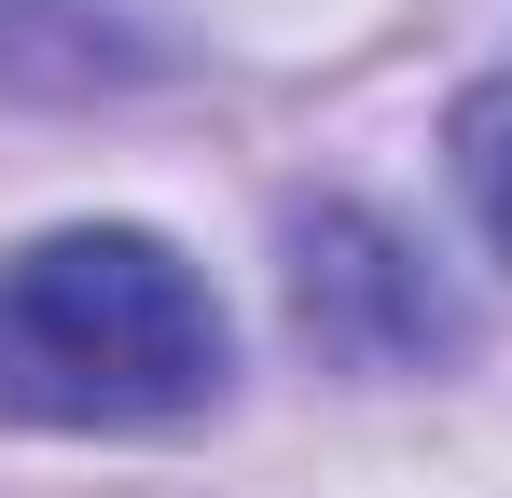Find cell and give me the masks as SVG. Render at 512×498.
I'll list each match as a JSON object with an SVG mask.
<instances>
[{"label": "cell", "mask_w": 512, "mask_h": 498, "mask_svg": "<svg viewBox=\"0 0 512 498\" xmlns=\"http://www.w3.org/2000/svg\"><path fill=\"white\" fill-rule=\"evenodd\" d=\"M291 319H305V346L333 374H416V360L457 346L443 277L388 222H360V208H305L291 222Z\"/></svg>", "instance_id": "obj_2"}, {"label": "cell", "mask_w": 512, "mask_h": 498, "mask_svg": "<svg viewBox=\"0 0 512 498\" xmlns=\"http://www.w3.org/2000/svg\"><path fill=\"white\" fill-rule=\"evenodd\" d=\"M236 332L139 222H70L0 263V429H180L222 402Z\"/></svg>", "instance_id": "obj_1"}, {"label": "cell", "mask_w": 512, "mask_h": 498, "mask_svg": "<svg viewBox=\"0 0 512 498\" xmlns=\"http://www.w3.org/2000/svg\"><path fill=\"white\" fill-rule=\"evenodd\" d=\"M457 180H471V208H485V236L512 249V70L457 111Z\"/></svg>", "instance_id": "obj_3"}]
</instances>
